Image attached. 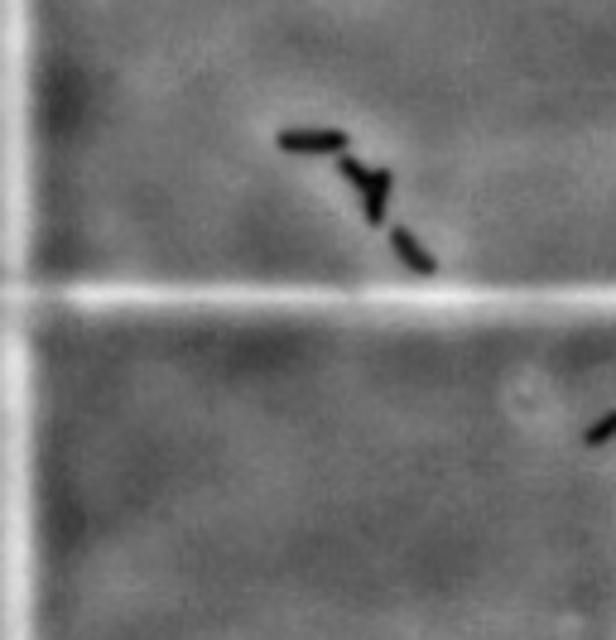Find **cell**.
Returning <instances> with one entry per match:
<instances>
[{"instance_id": "obj_1", "label": "cell", "mask_w": 616, "mask_h": 640, "mask_svg": "<svg viewBox=\"0 0 616 640\" xmlns=\"http://www.w3.org/2000/svg\"><path fill=\"white\" fill-rule=\"evenodd\" d=\"M14 640H616V303L14 299Z\"/></svg>"}, {"instance_id": "obj_2", "label": "cell", "mask_w": 616, "mask_h": 640, "mask_svg": "<svg viewBox=\"0 0 616 640\" xmlns=\"http://www.w3.org/2000/svg\"><path fill=\"white\" fill-rule=\"evenodd\" d=\"M0 640H14V299L0 294Z\"/></svg>"}]
</instances>
